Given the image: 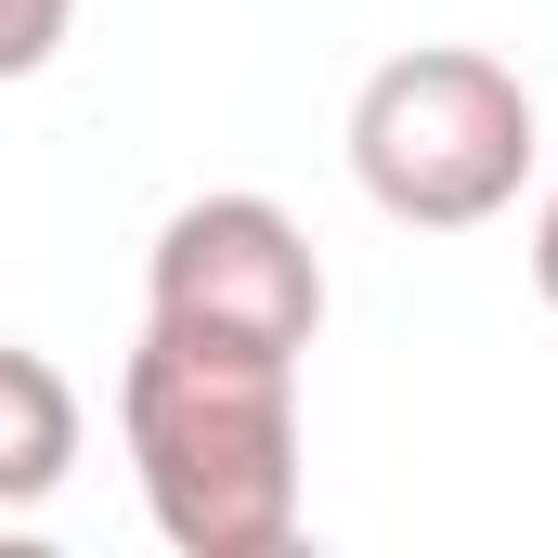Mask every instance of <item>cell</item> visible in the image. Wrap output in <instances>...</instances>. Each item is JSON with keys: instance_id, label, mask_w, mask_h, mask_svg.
Returning a JSON list of instances; mask_svg holds the SVG:
<instances>
[{"instance_id": "obj_1", "label": "cell", "mask_w": 558, "mask_h": 558, "mask_svg": "<svg viewBox=\"0 0 558 558\" xmlns=\"http://www.w3.org/2000/svg\"><path fill=\"white\" fill-rule=\"evenodd\" d=\"M131 454L182 558H274L299 520V364L156 325L131 351Z\"/></svg>"}, {"instance_id": "obj_2", "label": "cell", "mask_w": 558, "mask_h": 558, "mask_svg": "<svg viewBox=\"0 0 558 558\" xmlns=\"http://www.w3.org/2000/svg\"><path fill=\"white\" fill-rule=\"evenodd\" d=\"M351 169H364V195L390 221L454 234V221H481V208L520 195V169H533V92L494 52H403L351 105Z\"/></svg>"}, {"instance_id": "obj_3", "label": "cell", "mask_w": 558, "mask_h": 558, "mask_svg": "<svg viewBox=\"0 0 558 558\" xmlns=\"http://www.w3.org/2000/svg\"><path fill=\"white\" fill-rule=\"evenodd\" d=\"M156 325H195V338H247V351H312L325 325V274L299 247V221L260 195H208L156 234Z\"/></svg>"}, {"instance_id": "obj_4", "label": "cell", "mask_w": 558, "mask_h": 558, "mask_svg": "<svg viewBox=\"0 0 558 558\" xmlns=\"http://www.w3.org/2000/svg\"><path fill=\"white\" fill-rule=\"evenodd\" d=\"M65 468H78V390L0 338V507H39Z\"/></svg>"}, {"instance_id": "obj_5", "label": "cell", "mask_w": 558, "mask_h": 558, "mask_svg": "<svg viewBox=\"0 0 558 558\" xmlns=\"http://www.w3.org/2000/svg\"><path fill=\"white\" fill-rule=\"evenodd\" d=\"M52 39H65V0H0V78L52 65Z\"/></svg>"}, {"instance_id": "obj_6", "label": "cell", "mask_w": 558, "mask_h": 558, "mask_svg": "<svg viewBox=\"0 0 558 558\" xmlns=\"http://www.w3.org/2000/svg\"><path fill=\"white\" fill-rule=\"evenodd\" d=\"M533 274H546V299H558V208H546V234H533Z\"/></svg>"}]
</instances>
